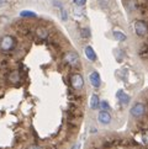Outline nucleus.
<instances>
[{
    "label": "nucleus",
    "mask_w": 148,
    "mask_h": 149,
    "mask_svg": "<svg viewBox=\"0 0 148 149\" xmlns=\"http://www.w3.org/2000/svg\"><path fill=\"white\" fill-rule=\"evenodd\" d=\"M114 35H115V37H116V40H119V41H125V40H126V36H125L122 32H115Z\"/></svg>",
    "instance_id": "obj_9"
},
{
    "label": "nucleus",
    "mask_w": 148,
    "mask_h": 149,
    "mask_svg": "<svg viewBox=\"0 0 148 149\" xmlns=\"http://www.w3.org/2000/svg\"><path fill=\"white\" fill-rule=\"evenodd\" d=\"M98 120H99L100 123L108 125L111 122V116H110V113L108 112V111H101V112L98 115Z\"/></svg>",
    "instance_id": "obj_3"
},
{
    "label": "nucleus",
    "mask_w": 148,
    "mask_h": 149,
    "mask_svg": "<svg viewBox=\"0 0 148 149\" xmlns=\"http://www.w3.org/2000/svg\"><path fill=\"white\" fill-rule=\"evenodd\" d=\"M90 107L93 110L98 109L99 107V97L96 96V95H93L91 96V100H90Z\"/></svg>",
    "instance_id": "obj_6"
},
{
    "label": "nucleus",
    "mask_w": 148,
    "mask_h": 149,
    "mask_svg": "<svg viewBox=\"0 0 148 149\" xmlns=\"http://www.w3.org/2000/svg\"><path fill=\"white\" fill-rule=\"evenodd\" d=\"M85 1H87V0H74L73 3L75 5H78V6H83V5L85 4Z\"/></svg>",
    "instance_id": "obj_10"
},
{
    "label": "nucleus",
    "mask_w": 148,
    "mask_h": 149,
    "mask_svg": "<svg viewBox=\"0 0 148 149\" xmlns=\"http://www.w3.org/2000/svg\"><path fill=\"white\" fill-rule=\"evenodd\" d=\"M117 97H119V100L121 101V102H124V104H128L130 102V97L126 94H124L122 91L117 93Z\"/></svg>",
    "instance_id": "obj_7"
},
{
    "label": "nucleus",
    "mask_w": 148,
    "mask_h": 149,
    "mask_svg": "<svg viewBox=\"0 0 148 149\" xmlns=\"http://www.w3.org/2000/svg\"><path fill=\"white\" fill-rule=\"evenodd\" d=\"M20 16L21 17H36L37 15L35 13H32V11H21Z\"/></svg>",
    "instance_id": "obj_8"
},
{
    "label": "nucleus",
    "mask_w": 148,
    "mask_h": 149,
    "mask_svg": "<svg viewBox=\"0 0 148 149\" xmlns=\"http://www.w3.org/2000/svg\"><path fill=\"white\" fill-rule=\"evenodd\" d=\"M5 3H6V0H0V6H1V5H4Z\"/></svg>",
    "instance_id": "obj_13"
},
{
    "label": "nucleus",
    "mask_w": 148,
    "mask_h": 149,
    "mask_svg": "<svg viewBox=\"0 0 148 149\" xmlns=\"http://www.w3.org/2000/svg\"><path fill=\"white\" fill-rule=\"evenodd\" d=\"M138 100L143 104V111L138 116H130L124 128L95 136L85 149H148V89Z\"/></svg>",
    "instance_id": "obj_1"
},
{
    "label": "nucleus",
    "mask_w": 148,
    "mask_h": 149,
    "mask_svg": "<svg viewBox=\"0 0 148 149\" xmlns=\"http://www.w3.org/2000/svg\"><path fill=\"white\" fill-rule=\"evenodd\" d=\"M82 36L84 37V38H87V37H89V30H88V29L82 30Z\"/></svg>",
    "instance_id": "obj_11"
},
{
    "label": "nucleus",
    "mask_w": 148,
    "mask_h": 149,
    "mask_svg": "<svg viewBox=\"0 0 148 149\" xmlns=\"http://www.w3.org/2000/svg\"><path fill=\"white\" fill-rule=\"evenodd\" d=\"M17 42L16 38L11 35H5L0 38V51L4 53H11L16 49Z\"/></svg>",
    "instance_id": "obj_2"
},
{
    "label": "nucleus",
    "mask_w": 148,
    "mask_h": 149,
    "mask_svg": "<svg viewBox=\"0 0 148 149\" xmlns=\"http://www.w3.org/2000/svg\"><path fill=\"white\" fill-rule=\"evenodd\" d=\"M85 56H87V58L89 61H91V62H94V61H96V54H95V52H94V49L91 48L90 46H88V47H85Z\"/></svg>",
    "instance_id": "obj_5"
},
{
    "label": "nucleus",
    "mask_w": 148,
    "mask_h": 149,
    "mask_svg": "<svg viewBox=\"0 0 148 149\" xmlns=\"http://www.w3.org/2000/svg\"><path fill=\"white\" fill-rule=\"evenodd\" d=\"M89 80H90L91 85L94 88H99L100 85V77H99V73L96 72H93L90 75H89Z\"/></svg>",
    "instance_id": "obj_4"
},
{
    "label": "nucleus",
    "mask_w": 148,
    "mask_h": 149,
    "mask_svg": "<svg viewBox=\"0 0 148 149\" xmlns=\"http://www.w3.org/2000/svg\"><path fill=\"white\" fill-rule=\"evenodd\" d=\"M100 105H101V107H104V109H106V110L109 109V105H108L106 102H105V101H103V102H101V104H100Z\"/></svg>",
    "instance_id": "obj_12"
}]
</instances>
